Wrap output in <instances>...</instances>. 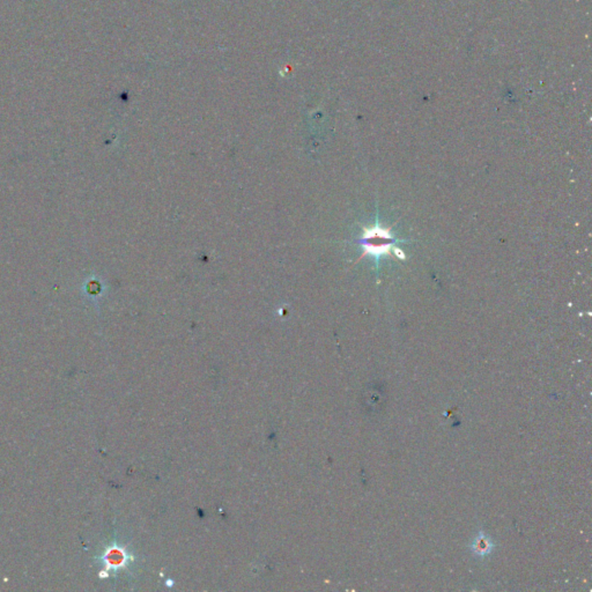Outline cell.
<instances>
[{
	"label": "cell",
	"mask_w": 592,
	"mask_h": 592,
	"mask_svg": "<svg viewBox=\"0 0 592 592\" xmlns=\"http://www.w3.org/2000/svg\"><path fill=\"white\" fill-rule=\"evenodd\" d=\"M364 246L369 249L370 253H385L387 249H390L391 236L382 229H373L371 232L366 235V246Z\"/></svg>",
	"instance_id": "obj_1"
}]
</instances>
